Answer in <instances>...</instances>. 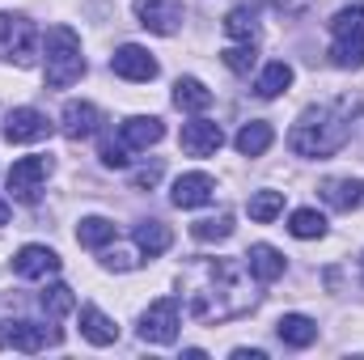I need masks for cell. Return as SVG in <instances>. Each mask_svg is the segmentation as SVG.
<instances>
[{
	"instance_id": "5bb4252c",
	"label": "cell",
	"mask_w": 364,
	"mask_h": 360,
	"mask_svg": "<svg viewBox=\"0 0 364 360\" xmlns=\"http://www.w3.org/2000/svg\"><path fill=\"white\" fill-rule=\"evenodd\" d=\"M212 195H216V182H212V174H203V170L182 174L174 182V191H170L174 208H203V203H212Z\"/></svg>"
},
{
	"instance_id": "6da1fadb",
	"label": "cell",
	"mask_w": 364,
	"mask_h": 360,
	"mask_svg": "<svg viewBox=\"0 0 364 360\" xmlns=\"http://www.w3.org/2000/svg\"><path fill=\"white\" fill-rule=\"evenodd\" d=\"M255 275L237 259H195L178 275V288L186 292V314L195 322H233L259 305V292L250 284Z\"/></svg>"
},
{
	"instance_id": "4316f807",
	"label": "cell",
	"mask_w": 364,
	"mask_h": 360,
	"mask_svg": "<svg viewBox=\"0 0 364 360\" xmlns=\"http://www.w3.org/2000/svg\"><path fill=\"white\" fill-rule=\"evenodd\" d=\"M77 242L90 246V250L110 246V242H114V221H106V216H85V221L77 225Z\"/></svg>"
},
{
	"instance_id": "74e56055",
	"label": "cell",
	"mask_w": 364,
	"mask_h": 360,
	"mask_svg": "<svg viewBox=\"0 0 364 360\" xmlns=\"http://www.w3.org/2000/svg\"><path fill=\"white\" fill-rule=\"evenodd\" d=\"M0 225H9V203L0 199Z\"/></svg>"
},
{
	"instance_id": "cb8c5ba5",
	"label": "cell",
	"mask_w": 364,
	"mask_h": 360,
	"mask_svg": "<svg viewBox=\"0 0 364 360\" xmlns=\"http://www.w3.org/2000/svg\"><path fill=\"white\" fill-rule=\"evenodd\" d=\"M38 305H43V314H47L51 322H60V318H68V314L77 309V297H73L68 284H51V288L38 292Z\"/></svg>"
},
{
	"instance_id": "1f68e13d",
	"label": "cell",
	"mask_w": 364,
	"mask_h": 360,
	"mask_svg": "<svg viewBox=\"0 0 364 360\" xmlns=\"http://www.w3.org/2000/svg\"><path fill=\"white\" fill-rule=\"evenodd\" d=\"M331 64L335 68H364V43H335Z\"/></svg>"
},
{
	"instance_id": "603a6c76",
	"label": "cell",
	"mask_w": 364,
	"mask_h": 360,
	"mask_svg": "<svg viewBox=\"0 0 364 360\" xmlns=\"http://www.w3.org/2000/svg\"><path fill=\"white\" fill-rule=\"evenodd\" d=\"M288 233L301 238V242H314V238H326V216L318 208H296L288 216Z\"/></svg>"
},
{
	"instance_id": "2e32d148",
	"label": "cell",
	"mask_w": 364,
	"mask_h": 360,
	"mask_svg": "<svg viewBox=\"0 0 364 360\" xmlns=\"http://www.w3.org/2000/svg\"><path fill=\"white\" fill-rule=\"evenodd\" d=\"M161 136H166V123L153 119V115H132V119H123V127H119V140H123L127 149H153Z\"/></svg>"
},
{
	"instance_id": "f546056e",
	"label": "cell",
	"mask_w": 364,
	"mask_h": 360,
	"mask_svg": "<svg viewBox=\"0 0 364 360\" xmlns=\"http://www.w3.org/2000/svg\"><path fill=\"white\" fill-rule=\"evenodd\" d=\"M225 34L237 38V43H255V38H259V21H255V13H250V9H233V13L225 17Z\"/></svg>"
},
{
	"instance_id": "83f0119b",
	"label": "cell",
	"mask_w": 364,
	"mask_h": 360,
	"mask_svg": "<svg viewBox=\"0 0 364 360\" xmlns=\"http://www.w3.org/2000/svg\"><path fill=\"white\" fill-rule=\"evenodd\" d=\"M191 238H195V242H225V238H233V216H229V212L203 216V221L191 225Z\"/></svg>"
},
{
	"instance_id": "e575fe53",
	"label": "cell",
	"mask_w": 364,
	"mask_h": 360,
	"mask_svg": "<svg viewBox=\"0 0 364 360\" xmlns=\"http://www.w3.org/2000/svg\"><path fill=\"white\" fill-rule=\"evenodd\" d=\"M102 263H106L110 271H132V268H140V259H132L127 250H110V255H106Z\"/></svg>"
},
{
	"instance_id": "ac0fdd59",
	"label": "cell",
	"mask_w": 364,
	"mask_h": 360,
	"mask_svg": "<svg viewBox=\"0 0 364 360\" xmlns=\"http://www.w3.org/2000/svg\"><path fill=\"white\" fill-rule=\"evenodd\" d=\"M272 140H275V127L267 119H250V123H242V132L233 136V144H237L242 157H263V153L272 149Z\"/></svg>"
},
{
	"instance_id": "52a82bcc",
	"label": "cell",
	"mask_w": 364,
	"mask_h": 360,
	"mask_svg": "<svg viewBox=\"0 0 364 360\" xmlns=\"http://www.w3.org/2000/svg\"><path fill=\"white\" fill-rule=\"evenodd\" d=\"M132 9H136V21H140L149 34H161V38L178 34V30H182V17H186L182 0H136Z\"/></svg>"
},
{
	"instance_id": "ffe728a7",
	"label": "cell",
	"mask_w": 364,
	"mask_h": 360,
	"mask_svg": "<svg viewBox=\"0 0 364 360\" xmlns=\"http://www.w3.org/2000/svg\"><path fill=\"white\" fill-rule=\"evenodd\" d=\"M132 238H136L140 255H149V259H157V255H166V250L174 246V233H170V225H166V221H140Z\"/></svg>"
},
{
	"instance_id": "d4e9b609",
	"label": "cell",
	"mask_w": 364,
	"mask_h": 360,
	"mask_svg": "<svg viewBox=\"0 0 364 360\" xmlns=\"http://www.w3.org/2000/svg\"><path fill=\"white\" fill-rule=\"evenodd\" d=\"M292 64H284V60H275V64H267L263 73H259V81H255V93L259 97H279V93L292 85Z\"/></svg>"
},
{
	"instance_id": "484cf974",
	"label": "cell",
	"mask_w": 364,
	"mask_h": 360,
	"mask_svg": "<svg viewBox=\"0 0 364 360\" xmlns=\"http://www.w3.org/2000/svg\"><path fill=\"white\" fill-rule=\"evenodd\" d=\"M331 34H335V43H364V4L360 9H339L331 17Z\"/></svg>"
},
{
	"instance_id": "9a60e30c",
	"label": "cell",
	"mask_w": 364,
	"mask_h": 360,
	"mask_svg": "<svg viewBox=\"0 0 364 360\" xmlns=\"http://www.w3.org/2000/svg\"><path fill=\"white\" fill-rule=\"evenodd\" d=\"M318 195H322L326 208H335V212H352V208H360L364 203V179H326L322 186H318Z\"/></svg>"
},
{
	"instance_id": "4fadbf2b",
	"label": "cell",
	"mask_w": 364,
	"mask_h": 360,
	"mask_svg": "<svg viewBox=\"0 0 364 360\" xmlns=\"http://www.w3.org/2000/svg\"><path fill=\"white\" fill-rule=\"evenodd\" d=\"M60 268H64V263H60V255H55L51 246H21V250L13 255V271H17L21 280H43V275H55Z\"/></svg>"
},
{
	"instance_id": "ba28073f",
	"label": "cell",
	"mask_w": 364,
	"mask_h": 360,
	"mask_svg": "<svg viewBox=\"0 0 364 360\" xmlns=\"http://www.w3.org/2000/svg\"><path fill=\"white\" fill-rule=\"evenodd\" d=\"M47 179H51V157H21L9 170V191H13V199L34 203Z\"/></svg>"
},
{
	"instance_id": "f1b7e54d",
	"label": "cell",
	"mask_w": 364,
	"mask_h": 360,
	"mask_svg": "<svg viewBox=\"0 0 364 360\" xmlns=\"http://www.w3.org/2000/svg\"><path fill=\"white\" fill-rule=\"evenodd\" d=\"M246 212H250V221H259V225L275 221V216L284 212V191H255L250 203H246Z\"/></svg>"
},
{
	"instance_id": "9c48e42d",
	"label": "cell",
	"mask_w": 364,
	"mask_h": 360,
	"mask_svg": "<svg viewBox=\"0 0 364 360\" xmlns=\"http://www.w3.org/2000/svg\"><path fill=\"white\" fill-rule=\"evenodd\" d=\"M47 136H51V123H47L43 110H34V106L9 110V119H4V140L9 144H38Z\"/></svg>"
},
{
	"instance_id": "7a4b0ae2",
	"label": "cell",
	"mask_w": 364,
	"mask_h": 360,
	"mask_svg": "<svg viewBox=\"0 0 364 360\" xmlns=\"http://www.w3.org/2000/svg\"><path fill=\"white\" fill-rule=\"evenodd\" d=\"M352 140V119H348V106L335 102V106H305L288 132V144L296 157H335L343 144Z\"/></svg>"
},
{
	"instance_id": "5b68a950",
	"label": "cell",
	"mask_w": 364,
	"mask_h": 360,
	"mask_svg": "<svg viewBox=\"0 0 364 360\" xmlns=\"http://www.w3.org/2000/svg\"><path fill=\"white\" fill-rule=\"evenodd\" d=\"M0 51L9 60H17L21 68H30L38 60V34H34V26L26 17H17V13H0Z\"/></svg>"
},
{
	"instance_id": "4dcf8cb0",
	"label": "cell",
	"mask_w": 364,
	"mask_h": 360,
	"mask_svg": "<svg viewBox=\"0 0 364 360\" xmlns=\"http://www.w3.org/2000/svg\"><path fill=\"white\" fill-rule=\"evenodd\" d=\"M220 60H225V68H229V73L246 77V73L255 68V60H259V55H255V43H237V47H225V51H220Z\"/></svg>"
},
{
	"instance_id": "836d02e7",
	"label": "cell",
	"mask_w": 364,
	"mask_h": 360,
	"mask_svg": "<svg viewBox=\"0 0 364 360\" xmlns=\"http://www.w3.org/2000/svg\"><path fill=\"white\" fill-rule=\"evenodd\" d=\"M157 182H161V162H153V166H144V170L132 174V186H136V191H149V186H157Z\"/></svg>"
},
{
	"instance_id": "d590c367",
	"label": "cell",
	"mask_w": 364,
	"mask_h": 360,
	"mask_svg": "<svg viewBox=\"0 0 364 360\" xmlns=\"http://www.w3.org/2000/svg\"><path fill=\"white\" fill-rule=\"evenodd\" d=\"M275 4H279V13H284V17H301L314 0H275Z\"/></svg>"
},
{
	"instance_id": "277c9868",
	"label": "cell",
	"mask_w": 364,
	"mask_h": 360,
	"mask_svg": "<svg viewBox=\"0 0 364 360\" xmlns=\"http://www.w3.org/2000/svg\"><path fill=\"white\" fill-rule=\"evenodd\" d=\"M178 327H182L178 297H161V301H153V305L140 314V339H144V344L166 348V344L178 339Z\"/></svg>"
},
{
	"instance_id": "e0dca14e",
	"label": "cell",
	"mask_w": 364,
	"mask_h": 360,
	"mask_svg": "<svg viewBox=\"0 0 364 360\" xmlns=\"http://www.w3.org/2000/svg\"><path fill=\"white\" fill-rule=\"evenodd\" d=\"M284 255L275 250V246H267V242H255L250 250H246V271L259 280V284H272V280H279L284 275Z\"/></svg>"
},
{
	"instance_id": "7c38bea8",
	"label": "cell",
	"mask_w": 364,
	"mask_h": 360,
	"mask_svg": "<svg viewBox=\"0 0 364 360\" xmlns=\"http://www.w3.org/2000/svg\"><path fill=\"white\" fill-rule=\"evenodd\" d=\"M60 123H64V136L68 140H90L97 136V127H102V110L93 106V102H64V115H60Z\"/></svg>"
},
{
	"instance_id": "30bf717a",
	"label": "cell",
	"mask_w": 364,
	"mask_h": 360,
	"mask_svg": "<svg viewBox=\"0 0 364 360\" xmlns=\"http://www.w3.org/2000/svg\"><path fill=\"white\" fill-rule=\"evenodd\" d=\"M110 73L123 77V81H153V77H157V60L149 55V47L123 43V47L110 55Z\"/></svg>"
},
{
	"instance_id": "d6a6232c",
	"label": "cell",
	"mask_w": 364,
	"mask_h": 360,
	"mask_svg": "<svg viewBox=\"0 0 364 360\" xmlns=\"http://www.w3.org/2000/svg\"><path fill=\"white\" fill-rule=\"evenodd\" d=\"M127 153H132V149H127L123 140H110V136H106V140H102V149H97V157H102V166H106V170H123V166L132 162Z\"/></svg>"
},
{
	"instance_id": "44dd1931",
	"label": "cell",
	"mask_w": 364,
	"mask_h": 360,
	"mask_svg": "<svg viewBox=\"0 0 364 360\" xmlns=\"http://www.w3.org/2000/svg\"><path fill=\"white\" fill-rule=\"evenodd\" d=\"M275 335H279V344H288V348H309V344L318 339V322L305 318V314H284V318L275 322Z\"/></svg>"
},
{
	"instance_id": "8d00e7d4",
	"label": "cell",
	"mask_w": 364,
	"mask_h": 360,
	"mask_svg": "<svg viewBox=\"0 0 364 360\" xmlns=\"http://www.w3.org/2000/svg\"><path fill=\"white\" fill-rule=\"evenodd\" d=\"M233 360H267L263 348H233Z\"/></svg>"
},
{
	"instance_id": "8992f818",
	"label": "cell",
	"mask_w": 364,
	"mask_h": 360,
	"mask_svg": "<svg viewBox=\"0 0 364 360\" xmlns=\"http://www.w3.org/2000/svg\"><path fill=\"white\" fill-rule=\"evenodd\" d=\"M47 344H60L55 327H38V322H26V318H4L0 322V352L4 348H13V352H43Z\"/></svg>"
},
{
	"instance_id": "d6986e66",
	"label": "cell",
	"mask_w": 364,
	"mask_h": 360,
	"mask_svg": "<svg viewBox=\"0 0 364 360\" xmlns=\"http://www.w3.org/2000/svg\"><path fill=\"white\" fill-rule=\"evenodd\" d=\"M81 335L90 339L93 348H110V344L119 339V327H114V318H106L97 305H81Z\"/></svg>"
},
{
	"instance_id": "f35d334b",
	"label": "cell",
	"mask_w": 364,
	"mask_h": 360,
	"mask_svg": "<svg viewBox=\"0 0 364 360\" xmlns=\"http://www.w3.org/2000/svg\"><path fill=\"white\" fill-rule=\"evenodd\" d=\"M360 271H364V255H360Z\"/></svg>"
},
{
	"instance_id": "7402d4cb",
	"label": "cell",
	"mask_w": 364,
	"mask_h": 360,
	"mask_svg": "<svg viewBox=\"0 0 364 360\" xmlns=\"http://www.w3.org/2000/svg\"><path fill=\"white\" fill-rule=\"evenodd\" d=\"M174 106L186 110V115H203L212 106V90L199 81V77H178L174 81Z\"/></svg>"
},
{
	"instance_id": "3957f363",
	"label": "cell",
	"mask_w": 364,
	"mask_h": 360,
	"mask_svg": "<svg viewBox=\"0 0 364 360\" xmlns=\"http://www.w3.org/2000/svg\"><path fill=\"white\" fill-rule=\"evenodd\" d=\"M43 55H47V85L51 90H68L85 77V55H81V38L73 26H51Z\"/></svg>"
},
{
	"instance_id": "8fae6325",
	"label": "cell",
	"mask_w": 364,
	"mask_h": 360,
	"mask_svg": "<svg viewBox=\"0 0 364 360\" xmlns=\"http://www.w3.org/2000/svg\"><path fill=\"white\" fill-rule=\"evenodd\" d=\"M178 144H182L186 157H212V153L225 144V132H220V123H212V119H191V123H182Z\"/></svg>"
}]
</instances>
